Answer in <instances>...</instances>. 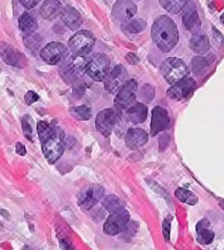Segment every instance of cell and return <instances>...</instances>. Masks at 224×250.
<instances>
[{"label":"cell","mask_w":224,"mask_h":250,"mask_svg":"<svg viewBox=\"0 0 224 250\" xmlns=\"http://www.w3.org/2000/svg\"><path fill=\"white\" fill-rule=\"evenodd\" d=\"M151 34L156 46L163 53L171 52L178 43L177 26L175 22L167 16H161L153 22Z\"/></svg>","instance_id":"6da1fadb"},{"label":"cell","mask_w":224,"mask_h":250,"mask_svg":"<svg viewBox=\"0 0 224 250\" xmlns=\"http://www.w3.org/2000/svg\"><path fill=\"white\" fill-rule=\"evenodd\" d=\"M43 154L49 164H55L65 150V135L59 127L55 126L47 137L41 141Z\"/></svg>","instance_id":"7a4b0ae2"},{"label":"cell","mask_w":224,"mask_h":250,"mask_svg":"<svg viewBox=\"0 0 224 250\" xmlns=\"http://www.w3.org/2000/svg\"><path fill=\"white\" fill-rule=\"evenodd\" d=\"M189 69L185 62L176 57H169L161 65V74L168 83L174 84L179 80L187 77Z\"/></svg>","instance_id":"3957f363"},{"label":"cell","mask_w":224,"mask_h":250,"mask_svg":"<svg viewBox=\"0 0 224 250\" xmlns=\"http://www.w3.org/2000/svg\"><path fill=\"white\" fill-rule=\"evenodd\" d=\"M95 45V38L87 30L79 31L69 40L68 47L75 56L83 57L88 55Z\"/></svg>","instance_id":"277c9868"},{"label":"cell","mask_w":224,"mask_h":250,"mask_svg":"<svg viewBox=\"0 0 224 250\" xmlns=\"http://www.w3.org/2000/svg\"><path fill=\"white\" fill-rule=\"evenodd\" d=\"M110 67L111 62L109 56L97 53L86 62V73L95 82H102L109 75Z\"/></svg>","instance_id":"5b68a950"},{"label":"cell","mask_w":224,"mask_h":250,"mask_svg":"<svg viewBox=\"0 0 224 250\" xmlns=\"http://www.w3.org/2000/svg\"><path fill=\"white\" fill-rule=\"evenodd\" d=\"M137 88L138 83L134 79L125 82L123 86L119 88L117 96L115 98V108L122 111L132 104L137 97Z\"/></svg>","instance_id":"8992f818"},{"label":"cell","mask_w":224,"mask_h":250,"mask_svg":"<svg viewBox=\"0 0 224 250\" xmlns=\"http://www.w3.org/2000/svg\"><path fill=\"white\" fill-rule=\"evenodd\" d=\"M104 187L101 185H90L80 192L78 196L79 207L82 209H90L100 202L104 196Z\"/></svg>","instance_id":"52a82bcc"},{"label":"cell","mask_w":224,"mask_h":250,"mask_svg":"<svg viewBox=\"0 0 224 250\" xmlns=\"http://www.w3.org/2000/svg\"><path fill=\"white\" fill-rule=\"evenodd\" d=\"M129 217H131L129 212L124 208L112 213L104 224V231L107 235L112 236L122 233L129 223Z\"/></svg>","instance_id":"ba28073f"},{"label":"cell","mask_w":224,"mask_h":250,"mask_svg":"<svg viewBox=\"0 0 224 250\" xmlns=\"http://www.w3.org/2000/svg\"><path fill=\"white\" fill-rule=\"evenodd\" d=\"M196 88V82L190 77H185L179 80L176 83L172 84V87L168 90V96L171 99L181 101L187 99L194 92Z\"/></svg>","instance_id":"9c48e42d"},{"label":"cell","mask_w":224,"mask_h":250,"mask_svg":"<svg viewBox=\"0 0 224 250\" xmlns=\"http://www.w3.org/2000/svg\"><path fill=\"white\" fill-rule=\"evenodd\" d=\"M67 53L65 44L60 42H52L47 44L43 50L39 52L42 60L49 65H56L64 60Z\"/></svg>","instance_id":"30bf717a"},{"label":"cell","mask_w":224,"mask_h":250,"mask_svg":"<svg viewBox=\"0 0 224 250\" xmlns=\"http://www.w3.org/2000/svg\"><path fill=\"white\" fill-rule=\"evenodd\" d=\"M127 79V71L123 65H117L105 77L104 87L109 93H116Z\"/></svg>","instance_id":"8fae6325"},{"label":"cell","mask_w":224,"mask_h":250,"mask_svg":"<svg viewBox=\"0 0 224 250\" xmlns=\"http://www.w3.org/2000/svg\"><path fill=\"white\" fill-rule=\"evenodd\" d=\"M137 13V6L131 0H117L115 2L112 16L115 20L120 22L129 21Z\"/></svg>","instance_id":"7c38bea8"},{"label":"cell","mask_w":224,"mask_h":250,"mask_svg":"<svg viewBox=\"0 0 224 250\" xmlns=\"http://www.w3.org/2000/svg\"><path fill=\"white\" fill-rule=\"evenodd\" d=\"M116 124V114L113 109H105L98 112L95 120V126L98 132L109 137Z\"/></svg>","instance_id":"4fadbf2b"},{"label":"cell","mask_w":224,"mask_h":250,"mask_svg":"<svg viewBox=\"0 0 224 250\" xmlns=\"http://www.w3.org/2000/svg\"><path fill=\"white\" fill-rule=\"evenodd\" d=\"M183 23L185 28L192 34H197L201 28V21L197 11L195 3L188 2L187 6L183 9Z\"/></svg>","instance_id":"5bb4252c"},{"label":"cell","mask_w":224,"mask_h":250,"mask_svg":"<svg viewBox=\"0 0 224 250\" xmlns=\"http://www.w3.org/2000/svg\"><path fill=\"white\" fill-rule=\"evenodd\" d=\"M169 117L168 111L161 106H155L152 111L151 120V135L155 136L159 133L165 131L169 125Z\"/></svg>","instance_id":"9a60e30c"},{"label":"cell","mask_w":224,"mask_h":250,"mask_svg":"<svg viewBox=\"0 0 224 250\" xmlns=\"http://www.w3.org/2000/svg\"><path fill=\"white\" fill-rule=\"evenodd\" d=\"M148 142V134L142 128H129L126 134V146L136 150L145 146Z\"/></svg>","instance_id":"2e32d148"},{"label":"cell","mask_w":224,"mask_h":250,"mask_svg":"<svg viewBox=\"0 0 224 250\" xmlns=\"http://www.w3.org/2000/svg\"><path fill=\"white\" fill-rule=\"evenodd\" d=\"M0 55L7 64L16 67H22V62L24 61V57L6 42H0Z\"/></svg>","instance_id":"e0dca14e"},{"label":"cell","mask_w":224,"mask_h":250,"mask_svg":"<svg viewBox=\"0 0 224 250\" xmlns=\"http://www.w3.org/2000/svg\"><path fill=\"white\" fill-rule=\"evenodd\" d=\"M61 20L70 30H77L82 24V17L78 10L73 7H66L61 9Z\"/></svg>","instance_id":"ac0fdd59"},{"label":"cell","mask_w":224,"mask_h":250,"mask_svg":"<svg viewBox=\"0 0 224 250\" xmlns=\"http://www.w3.org/2000/svg\"><path fill=\"white\" fill-rule=\"evenodd\" d=\"M61 9L60 0H45L39 8V16L44 20H54L60 15Z\"/></svg>","instance_id":"d6986e66"},{"label":"cell","mask_w":224,"mask_h":250,"mask_svg":"<svg viewBox=\"0 0 224 250\" xmlns=\"http://www.w3.org/2000/svg\"><path fill=\"white\" fill-rule=\"evenodd\" d=\"M148 115V108L143 104H134L126 111V118L133 124L143 123Z\"/></svg>","instance_id":"ffe728a7"},{"label":"cell","mask_w":224,"mask_h":250,"mask_svg":"<svg viewBox=\"0 0 224 250\" xmlns=\"http://www.w3.org/2000/svg\"><path fill=\"white\" fill-rule=\"evenodd\" d=\"M190 50L198 55L205 54L210 50V43L207 35L205 34H194L189 42Z\"/></svg>","instance_id":"44dd1931"},{"label":"cell","mask_w":224,"mask_h":250,"mask_svg":"<svg viewBox=\"0 0 224 250\" xmlns=\"http://www.w3.org/2000/svg\"><path fill=\"white\" fill-rule=\"evenodd\" d=\"M37 20L28 12L21 15L19 18V29L24 37H31L37 31Z\"/></svg>","instance_id":"7402d4cb"},{"label":"cell","mask_w":224,"mask_h":250,"mask_svg":"<svg viewBox=\"0 0 224 250\" xmlns=\"http://www.w3.org/2000/svg\"><path fill=\"white\" fill-rule=\"evenodd\" d=\"M197 239L203 245H209L213 242L214 233L209 229L207 220L200 221L197 225Z\"/></svg>","instance_id":"603a6c76"},{"label":"cell","mask_w":224,"mask_h":250,"mask_svg":"<svg viewBox=\"0 0 224 250\" xmlns=\"http://www.w3.org/2000/svg\"><path fill=\"white\" fill-rule=\"evenodd\" d=\"M147 22L142 19H131L129 21L124 22L122 25V30L126 34H137L142 32L146 29Z\"/></svg>","instance_id":"cb8c5ba5"},{"label":"cell","mask_w":224,"mask_h":250,"mask_svg":"<svg viewBox=\"0 0 224 250\" xmlns=\"http://www.w3.org/2000/svg\"><path fill=\"white\" fill-rule=\"evenodd\" d=\"M159 2L168 12L176 15L187 6L189 0H159Z\"/></svg>","instance_id":"d4e9b609"},{"label":"cell","mask_w":224,"mask_h":250,"mask_svg":"<svg viewBox=\"0 0 224 250\" xmlns=\"http://www.w3.org/2000/svg\"><path fill=\"white\" fill-rule=\"evenodd\" d=\"M70 113L75 119L79 120V121H88L89 119H91L92 111H91V108L88 105H80V106L71 108Z\"/></svg>","instance_id":"484cf974"},{"label":"cell","mask_w":224,"mask_h":250,"mask_svg":"<svg viewBox=\"0 0 224 250\" xmlns=\"http://www.w3.org/2000/svg\"><path fill=\"white\" fill-rule=\"evenodd\" d=\"M103 207H104L109 212L114 213L116 211H119V209L124 208V203L116 195H109L103 200Z\"/></svg>","instance_id":"4316f807"},{"label":"cell","mask_w":224,"mask_h":250,"mask_svg":"<svg viewBox=\"0 0 224 250\" xmlns=\"http://www.w3.org/2000/svg\"><path fill=\"white\" fill-rule=\"evenodd\" d=\"M175 196L182 202L189 204V205H195L198 203V198L190 192L189 190L183 189V188H178V189L175 191Z\"/></svg>","instance_id":"83f0119b"},{"label":"cell","mask_w":224,"mask_h":250,"mask_svg":"<svg viewBox=\"0 0 224 250\" xmlns=\"http://www.w3.org/2000/svg\"><path fill=\"white\" fill-rule=\"evenodd\" d=\"M22 129H23L24 136L28 138L29 141H33V128L32 124H31V118L29 115H25L22 119Z\"/></svg>","instance_id":"f1b7e54d"},{"label":"cell","mask_w":224,"mask_h":250,"mask_svg":"<svg viewBox=\"0 0 224 250\" xmlns=\"http://www.w3.org/2000/svg\"><path fill=\"white\" fill-rule=\"evenodd\" d=\"M209 64L207 60L204 59V57H195V59H192V62H191L192 70H194V73L196 74H200L201 71L205 70V68Z\"/></svg>","instance_id":"f546056e"},{"label":"cell","mask_w":224,"mask_h":250,"mask_svg":"<svg viewBox=\"0 0 224 250\" xmlns=\"http://www.w3.org/2000/svg\"><path fill=\"white\" fill-rule=\"evenodd\" d=\"M154 93H155V90H154V88L151 86V84H145V86L142 87V90H141V98L149 102L153 99Z\"/></svg>","instance_id":"4dcf8cb0"},{"label":"cell","mask_w":224,"mask_h":250,"mask_svg":"<svg viewBox=\"0 0 224 250\" xmlns=\"http://www.w3.org/2000/svg\"><path fill=\"white\" fill-rule=\"evenodd\" d=\"M171 216H168L164 218L163 221V225H162V230H163V236L164 239L168 242L169 240V236H171Z\"/></svg>","instance_id":"1f68e13d"},{"label":"cell","mask_w":224,"mask_h":250,"mask_svg":"<svg viewBox=\"0 0 224 250\" xmlns=\"http://www.w3.org/2000/svg\"><path fill=\"white\" fill-rule=\"evenodd\" d=\"M38 95L37 92L34 91H29L28 93H26L25 97H24V101L25 104L28 105H31L32 104H34V102H37L38 100Z\"/></svg>","instance_id":"d6a6232c"},{"label":"cell","mask_w":224,"mask_h":250,"mask_svg":"<svg viewBox=\"0 0 224 250\" xmlns=\"http://www.w3.org/2000/svg\"><path fill=\"white\" fill-rule=\"evenodd\" d=\"M20 3L26 9H33L35 6H37L41 0H19Z\"/></svg>","instance_id":"836d02e7"},{"label":"cell","mask_w":224,"mask_h":250,"mask_svg":"<svg viewBox=\"0 0 224 250\" xmlns=\"http://www.w3.org/2000/svg\"><path fill=\"white\" fill-rule=\"evenodd\" d=\"M16 151L17 154H19L20 156H24L26 154V149L25 147L21 144V143H17L16 145Z\"/></svg>","instance_id":"e575fe53"},{"label":"cell","mask_w":224,"mask_h":250,"mask_svg":"<svg viewBox=\"0 0 224 250\" xmlns=\"http://www.w3.org/2000/svg\"><path fill=\"white\" fill-rule=\"evenodd\" d=\"M126 60L131 62V64H132V65H134V64H137L138 62V57L134 55V54H128L127 56H126Z\"/></svg>","instance_id":"d590c367"},{"label":"cell","mask_w":224,"mask_h":250,"mask_svg":"<svg viewBox=\"0 0 224 250\" xmlns=\"http://www.w3.org/2000/svg\"><path fill=\"white\" fill-rule=\"evenodd\" d=\"M23 250H33V249H31V248H29V247H25Z\"/></svg>","instance_id":"8d00e7d4"}]
</instances>
